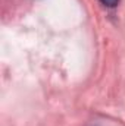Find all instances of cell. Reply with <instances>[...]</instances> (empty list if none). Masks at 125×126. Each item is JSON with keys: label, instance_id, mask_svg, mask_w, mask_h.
<instances>
[{"label": "cell", "instance_id": "1", "mask_svg": "<svg viewBox=\"0 0 125 126\" xmlns=\"http://www.w3.org/2000/svg\"><path fill=\"white\" fill-rule=\"evenodd\" d=\"M100 3L104 4L106 7H115L119 3V0H100Z\"/></svg>", "mask_w": 125, "mask_h": 126}]
</instances>
